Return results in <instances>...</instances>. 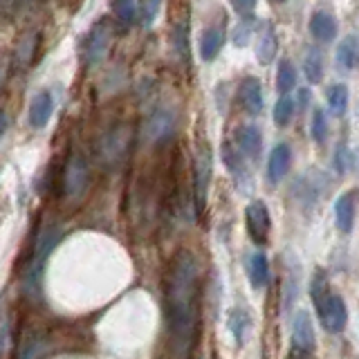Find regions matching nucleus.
Masks as SVG:
<instances>
[{
  "instance_id": "1",
  "label": "nucleus",
  "mask_w": 359,
  "mask_h": 359,
  "mask_svg": "<svg viewBox=\"0 0 359 359\" xmlns=\"http://www.w3.org/2000/svg\"><path fill=\"white\" fill-rule=\"evenodd\" d=\"M202 269L191 250H180L164 274V321L177 355H191L200 334Z\"/></svg>"
},
{
  "instance_id": "2",
  "label": "nucleus",
  "mask_w": 359,
  "mask_h": 359,
  "mask_svg": "<svg viewBox=\"0 0 359 359\" xmlns=\"http://www.w3.org/2000/svg\"><path fill=\"white\" fill-rule=\"evenodd\" d=\"M61 238H63V227H61V224H56V222H48V224H43V227L39 229L36 245H34V252H32L27 272H25V280H27L29 290H39L45 263H48L50 254L54 252V247L59 245Z\"/></svg>"
},
{
  "instance_id": "3",
  "label": "nucleus",
  "mask_w": 359,
  "mask_h": 359,
  "mask_svg": "<svg viewBox=\"0 0 359 359\" xmlns=\"http://www.w3.org/2000/svg\"><path fill=\"white\" fill-rule=\"evenodd\" d=\"M211 173H213V153L207 140L198 142L194 168H191V180H194V209L196 216H202L207 209L209 187H211Z\"/></svg>"
},
{
  "instance_id": "4",
  "label": "nucleus",
  "mask_w": 359,
  "mask_h": 359,
  "mask_svg": "<svg viewBox=\"0 0 359 359\" xmlns=\"http://www.w3.org/2000/svg\"><path fill=\"white\" fill-rule=\"evenodd\" d=\"M90 187V164L81 153H70L61 171V198L74 202Z\"/></svg>"
},
{
  "instance_id": "5",
  "label": "nucleus",
  "mask_w": 359,
  "mask_h": 359,
  "mask_svg": "<svg viewBox=\"0 0 359 359\" xmlns=\"http://www.w3.org/2000/svg\"><path fill=\"white\" fill-rule=\"evenodd\" d=\"M112 43V27L106 18L97 20L90 32L86 34V39L81 41V61L86 67H97L101 61L108 56Z\"/></svg>"
},
{
  "instance_id": "6",
  "label": "nucleus",
  "mask_w": 359,
  "mask_h": 359,
  "mask_svg": "<svg viewBox=\"0 0 359 359\" xmlns=\"http://www.w3.org/2000/svg\"><path fill=\"white\" fill-rule=\"evenodd\" d=\"M189 29H191L189 5H187V0H182V3H175V7L171 11V50H173L175 59L184 67H189V63H191Z\"/></svg>"
},
{
  "instance_id": "7",
  "label": "nucleus",
  "mask_w": 359,
  "mask_h": 359,
  "mask_svg": "<svg viewBox=\"0 0 359 359\" xmlns=\"http://www.w3.org/2000/svg\"><path fill=\"white\" fill-rule=\"evenodd\" d=\"M130 151V130L126 126H115L110 128L104 140L99 142V155L101 162L108 166H117L126 160V155Z\"/></svg>"
},
{
  "instance_id": "8",
  "label": "nucleus",
  "mask_w": 359,
  "mask_h": 359,
  "mask_svg": "<svg viewBox=\"0 0 359 359\" xmlns=\"http://www.w3.org/2000/svg\"><path fill=\"white\" fill-rule=\"evenodd\" d=\"M245 227L256 245H265L272 231V216L263 200H252L245 209Z\"/></svg>"
},
{
  "instance_id": "9",
  "label": "nucleus",
  "mask_w": 359,
  "mask_h": 359,
  "mask_svg": "<svg viewBox=\"0 0 359 359\" xmlns=\"http://www.w3.org/2000/svg\"><path fill=\"white\" fill-rule=\"evenodd\" d=\"M292 346H294V351L290 355H299V357H310L314 353V346H317L314 325L306 310H299L294 314V319H292Z\"/></svg>"
},
{
  "instance_id": "10",
  "label": "nucleus",
  "mask_w": 359,
  "mask_h": 359,
  "mask_svg": "<svg viewBox=\"0 0 359 359\" xmlns=\"http://www.w3.org/2000/svg\"><path fill=\"white\" fill-rule=\"evenodd\" d=\"M224 41H227V18H224V14H220L200 34V59L211 63L220 54Z\"/></svg>"
},
{
  "instance_id": "11",
  "label": "nucleus",
  "mask_w": 359,
  "mask_h": 359,
  "mask_svg": "<svg viewBox=\"0 0 359 359\" xmlns=\"http://www.w3.org/2000/svg\"><path fill=\"white\" fill-rule=\"evenodd\" d=\"M319 314V321L323 325V330H328L332 334L337 332H344L346 330V323H348V308H346V301L344 297L334 294L330 292V297L325 299L321 306L317 308Z\"/></svg>"
},
{
  "instance_id": "12",
  "label": "nucleus",
  "mask_w": 359,
  "mask_h": 359,
  "mask_svg": "<svg viewBox=\"0 0 359 359\" xmlns=\"http://www.w3.org/2000/svg\"><path fill=\"white\" fill-rule=\"evenodd\" d=\"M231 144L245 160L256 162L263 153V133L258 130V126H254V123H243V126L233 130Z\"/></svg>"
},
{
  "instance_id": "13",
  "label": "nucleus",
  "mask_w": 359,
  "mask_h": 359,
  "mask_svg": "<svg viewBox=\"0 0 359 359\" xmlns=\"http://www.w3.org/2000/svg\"><path fill=\"white\" fill-rule=\"evenodd\" d=\"M236 99H238V106L247 115H261L263 112V86L256 76H245L238 83V93H236Z\"/></svg>"
},
{
  "instance_id": "14",
  "label": "nucleus",
  "mask_w": 359,
  "mask_h": 359,
  "mask_svg": "<svg viewBox=\"0 0 359 359\" xmlns=\"http://www.w3.org/2000/svg\"><path fill=\"white\" fill-rule=\"evenodd\" d=\"M256 59L261 65H269L276 59L278 52V36H276V27L272 20L258 22L256 27Z\"/></svg>"
},
{
  "instance_id": "15",
  "label": "nucleus",
  "mask_w": 359,
  "mask_h": 359,
  "mask_svg": "<svg viewBox=\"0 0 359 359\" xmlns=\"http://www.w3.org/2000/svg\"><path fill=\"white\" fill-rule=\"evenodd\" d=\"M222 162L227 164L229 173L233 175L236 184L241 187V191H247L252 187V173H250V164H247L245 157L233 149L231 142L222 144Z\"/></svg>"
},
{
  "instance_id": "16",
  "label": "nucleus",
  "mask_w": 359,
  "mask_h": 359,
  "mask_svg": "<svg viewBox=\"0 0 359 359\" xmlns=\"http://www.w3.org/2000/svg\"><path fill=\"white\" fill-rule=\"evenodd\" d=\"M357 216V189H348L334 202V222L341 233H351Z\"/></svg>"
},
{
  "instance_id": "17",
  "label": "nucleus",
  "mask_w": 359,
  "mask_h": 359,
  "mask_svg": "<svg viewBox=\"0 0 359 359\" xmlns=\"http://www.w3.org/2000/svg\"><path fill=\"white\" fill-rule=\"evenodd\" d=\"M175 128V115L168 108H157L146 121V137L153 144L166 142L173 135Z\"/></svg>"
},
{
  "instance_id": "18",
  "label": "nucleus",
  "mask_w": 359,
  "mask_h": 359,
  "mask_svg": "<svg viewBox=\"0 0 359 359\" xmlns=\"http://www.w3.org/2000/svg\"><path fill=\"white\" fill-rule=\"evenodd\" d=\"M310 34L321 43H330L337 39L339 34V25H337V18L332 11L328 9H317L312 11L310 16Z\"/></svg>"
},
{
  "instance_id": "19",
  "label": "nucleus",
  "mask_w": 359,
  "mask_h": 359,
  "mask_svg": "<svg viewBox=\"0 0 359 359\" xmlns=\"http://www.w3.org/2000/svg\"><path fill=\"white\" fill-rule=\"evenodd\" d=\"M290 162H292V151L287 144H278L272 149L267 157V180L269 184H278L290 171Z\"/></svg>"
},
{
  "instance_id": "20",
  "label": "nucleus",
  "mask_w": 359,
  "mask_h": 359,
  "mask_svg": "<svg viewBox=\"0 0 359 359\" xmlns=\"http://www.w3.org/2000/svg\"><path fill=\"white\" fill-rule=\"evenodd\" d=\"M52 110H54V99L48 90H43V93L34 95L32 104H29V112H27V119H29V126L32 128H45L48 126V121L52 119Z\"/></svg>"
},
{
  "instance_id": "21",
  "label": "nucleus",
  "mask_w": 359,
  "mask_h": 359,
  "mask_svg": "<svg viewBox=\"0 0 359 359\" xmlns=\"http://www.w3.org/2000/svg\"><path fill=\"white\" fill-rule=\"evenodd\" d=\"M323 194V177L319 180H312V173H306L301 175L294 187H292V196L297 198V202H301V205H314Z\"/></svg>"
},
{
  "instance_id": "22",
  "label": "nucleus",
  "mask_w": 359,
  "mask_h": 359,
  "mask_svg": "<svg viewBox=\"0 0 359 359\" xmlns=\"http://www.w3.org/2000/svg\"><path fill=\"white\" fill-rule=\"evenodd\" d=\"M48 346V334H45L43 328H27L20 337V344H18V357H39L45 351L43 348Z\"/></svg>"
},
{
  "instance_id": "23",
  "label": "nucleus",
  "mask_w": 359,
  "mask_h": 359,
  "mask_svg": "<svg viewBox=\"0 0 359 359\" xmlns=\"http://www.w3.org/2000/svg\"><path fill=\"white\" fill-rule=\"evenodd\" d=\"M247 278L254 290H263L269 280V263L263 252H254L247 258Z\"/></svg>"
},
{
  "instance_id": "24",
  "label": "nucleus",
  "mask_w": 359,
  "mask_h": 359,
  "mask_svg": "<svg viewBox=\"0 0 359 359\" xmlns=\"http://www.w3.org/2000/svg\"><path fill=\"white\" fill-rule=\"evenodd\" d=\"M357 56H359V50H357V39L355 36H346L339 48H337V65L341 67L346 72H353L357 67Z\"/></svg>"
},
{
  "instance_id": "25",
  "label": "nucleus",
  "mask_w": 359,
  "mask_h": 359,
  "mask_svg": "<svg viewBox=\"0 0 359 359\" xmlns=\"http://www.w3.org/2000/svg\"><path fill=\"white\" fill-rule=\"evenodd\" d=\"M303 72H306L310 83H319L323 76V54L319 48H310L303 54Z\"/></svg>"
},
{
  "instance_id": "26",
  "label": "nucleus",
  "mask_w": 359,
  "mask_h": 359,
  "mask_svg": "<svg viewBox=\"0 0 359 359\" xmlns=\"http://www.w3.org/2000/svg\"><path fill=\"white\" fill-rule=\"evenodd\" d=\"M330 292H332V287H330L328 274H325L323 269H314V274L310 278V299L314 303V310L330 297Z\"/></svg>"
},
{
  "instance_id": "27",
  "label": "nucleus",
  "mask_w": 359,
  "mask_h": 359,
  "mask_svg": "<svg viewBox=\"0 0 359 359\" xmlns=\"http://www.w3.org/2000/svg\"><path fill=\"white\" fill-rule=\"evenodd\" d=\"M297 79H299V74H297L294 63L287 61V59H283V61L278 63V70H276V90H278L280 95H290L292 90L297 88Z\"/></svg>"
},
{
  "instance_id": "28",
  "label": "nucleus",
  "mask_w": 359,
  "mask_h": 359,
  "mask_svg": "<svg viewBox=\"0 0 359 359\" xmlns=\"http://www.w3.org/2000/svg\"><path fill=\"white\" fill-rule=\"evenodd\" d=\"M258 27V20L250 14V16H243V20L236 22V27L231 32V41L236 48H245L247 43L254 39V32Z\"/></svg>"
},
{
  "instance_id": "29",
  "label": "nucleus",
  "mask_w": 359,
  "mask_h": 359,
  "mask_svg": "<svg viewBox=\"0 0 359 359\" xmlns=\"http://www.w3.org/2000/svg\"><path fill=\"white\" fill-rule=\"evenodd\" d=\"M294 112H297V104L292 101L290 95H280V99L274 104V110H272V117H274V123L276 126H290V121L294 119Z\"/></svg>"
},
{
  "instance_id": "30",
  "label": "nucleus",
  "mask_w": 359,
  "mask_h": 359,
  "mask_svg": "<svg viewBox=\"0 0 359 359\" xmlns=\"http://www.w3.org/2000/svg\"><path fill=\"white\" fill-rule=\"evenodd\" d=\"M112 14L121 22V25H133L137 20V3L135 0H112Z\"/></svg>"
},
{
  "instance_id": "31",
  "label": "nucleus",
  "mask_w": 359,
  "mask_h": 359,
  "mask_svg": "<svg viewBox=\"0 0 359 359\" xmlns=\"http://www.w3.org/2000/svg\"><path fill=\"white\" fill-rule=\"evenodd\" d=\"M328 106L337 117H341L348 108V88L344 83H332L328 88Z\"/></svg>"
},
{
  "instance_id": "32",
  "label": "nucleus",
  "mask_w": 359,
  "mask_h": 359,
  "mask_svg": "<svg viewBox=\"0 0 359 359\" xmlns=\"http://www.w3.org/2000/svg\"><path fill=\"white\" fill-rule=\"evenodd\" d=\"M310 135L317 144H323L328 137V119H325V112L317 108L312 112V121H310Z\"/></svg>"
},
{
  "instance_id": "33",
  "label": "nucleus",
  "mask_w": 359,
  "mask_h": 359,
  "mask_svg": "<svg viewBox=\"0 0 359 359\" xmlns=\"http://www.w3.org/2000/svg\"><path fill=\"white\" fill-rule=\"evenodd\" d=\"M229 328H231V332H233V337H236V341L243 344V339H245V330L250 328V314H247L245 310H241V308H236V310L229 314Z\"/></svg>"
},
{
  "instance_id": "34",
  "label": "nucleus",
  "mask_w": 359,
  "mask_h": 359,
  "mask_svg": "<svg viewBox=\"0 0 359 359\" xmlns=\"http://www.w3.org/2000/svg\"><path fill=\"white\" fill-rule=\"evenodd\" d=\"M334 166H337V171H339V173H348L355 166V155H353V151L348 149L346 144H341L339 149H337V153H334Z\"/></svg>"
},
{
  "instance_id": "35",
  "label": "nucleus",
  "mask_w": 359,
  "mask_h": 359,
  "mask_svg": "<svg viewBox=\"0 0 359 359\" xmlns=\"http://www.w3.org/2000/svg\"><path fill=\"white\" fill-rule=\"evenodd\" d=\"M162 0H142V22L144 25H151L155 16L160 14Z\"/></svg>"
},
{
  "instance_id": "36",
  "label": "nucleus",
  "mask_w": 359,
  "mask_h": 359,
  "mask_svg": "<svg viewBox=\"0 0 359 359\" xmlns=\"http://www.w3.org/2000/svg\"><path fill=\"white\" fill-rule=\"evenodd\" d=\"M229 5H231V9L236 11V14L250 16V14H254L258 0H229Z\"/></svg>"
},
{
  "instance_id": "37",
  "label": "nucleus",
  "mask_w": 359,
  "mask_h": 359,
  "mask_svg": "<svg viewBox=\"0 0 359 359\" xmlns=\"http://www.w3.org/2000/svg\"><path fill=\"white\" fill-rule=\"evenodd\" d=\"M9 339V319L5 306H0V346H5Z\"/></svg>"
},
{
  "instance_id": "38",
  "label": "nucleus",
  "mask_w": 359,
  "mask_h": 359,
  "mask_svg": "<svg viewBox=\"0 0 359 359\" xmlns=\"http://www.w3.org/2000/svg\"><path fill=\"white\" fill-rule=\"evenodd\" d=\"M9 67H11V56L7 52H0V88H3L5 79L9 74Z\"/></svg>"
},
{
  "instance_id": "39",
  "label": "nucleus",
  "mask_w": 359,
  "mask_h": 359,
  "mask_svg": "<svg viewBox=\"0 0 359 359\" xmlns=\"http://www.w3.org/2000/svg\"><path fill=\"white\" fill-rule=\"evenodd\" d=\"M9 128V115H7V110L0 106V140H3V135L7 133Z\"/></svg>"
},
{
  "instance_id": "40",
  "label": "nucleus",
  "mask_w": 359,
  "mask_h": 359,
  "mask_svg": "<svg viewBox=\"0 0 359 359\" xmlns=\"http://www.w3.org/2000/svg\"><path fill=\"white\" fill-rule=\"evenodd\" d=\"M299 104H301V106H308V104H310V90H308V88L299 90Z\"/></svg>"
},
{
  "instance_id": "41",
  "label": "nucleus",
  "mask_w": 359,
  "mask_h": 359,
  "mask_svg": "<svg viewBox=\"0 0 359 359\" xmlns=\"http://www.w3.org/2000/svg\"><path fill=\"white\" fill-rule=\"evenodd\" d=\"M269 3H276V5H283L285 0H269Z\"/></svg>"
}]
</instances>
